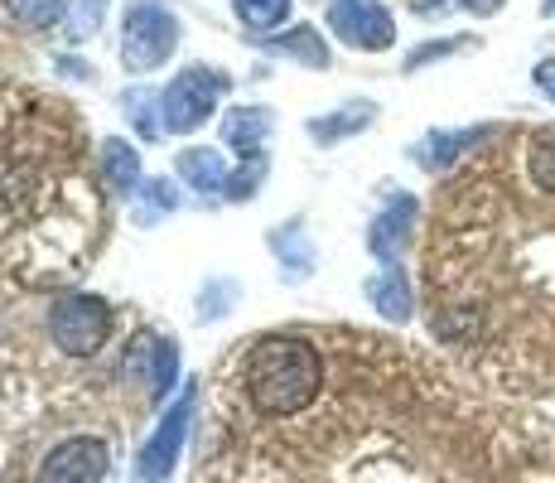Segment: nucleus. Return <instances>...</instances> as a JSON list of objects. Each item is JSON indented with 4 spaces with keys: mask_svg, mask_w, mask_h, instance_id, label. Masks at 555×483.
<instances>
[{
    "mask_svg": "<svg viewBox=\"0 0 555 483\" xmlns=\"http://www.w3.org/2000/svg\"><path fill=\"white\" fill-rule=\"evenodd\" d=\"M266 131H271V116L256 112V106H242V112H232L228 122H222V141L232 150H242V155H251V150L266 141Z\"/></svg>",
    "mask_w": 555,
    "mask_h": 483,
    "instance_id": "11",
    "label": "nucleus"
},
{
    "mask_svg": "<svg viewBox=\"0 0 555 483\" xmlns=\"http://www.w3.org/2000/svg\"><path fill=\"white\" fill-rule=\"evenodd\" d=\"M537 88L555 102V59H541V63H537Z\"/></svg>",
    "mask_w": 555,
    "mask_h": 483,
    "instance_id": "20",
    "label": "nucleus"
},
{
    "mask_svg": "<svg viewBox=\"0 0 555 483\" xmlns=\"http://www.w3.org/2000/svg\"><path fill=\"white\" fill-rule=\"evenodd\" d=\"M247 396L256 411L266 416H295L314 402L319 382H324V363H319L314 343L305 339H261L247 353Z\"/></svg>",
    "mask_w": 555,
    "mask_h": 483,
    "instance_id": "1",
    "label": "nucleus"
},
{
    "mask_svg": "<svg viewBox=\"0 0 555 483\" xmlns=\"http://www.w3.org/2000/svg\"><path fill=\"white\" fill-rule=\"evenodd\" d=\"M367 116H372V106H367V102H353L348 112H334V122H319L314 136H319V141H334V136L362 131V126H367Z\"/></svg>",
    "mask_w": 555,
    "mask_h": 483,
    "instance_id": "17",
    "label": "nucleus"
},
{
    "mask_svg": "<svg viewBox=\"0 0 555 483\" xmlns=\"http://www.w3.org/2000/svg\"><path fill=\"white\" fill-rule=\"evenodd\" d=\"M367 300H372V305H377L387 319H397V325H401V319H411V285H405L401 271H382L377 281L367 285Z\"/></svg>",
    "mask_w": 555,
    "mask_h": 483,
    "instance_id": "12",
    "label": "nucleus"
},
{
    "mask_svg": "<svg viewBox=\"0 0 555 483\" xmlns=\"http://www.w3.org/2000/svg\"><path fill=\"white\" fill-rule=\"evenodd\" d=\"M527 169H531V179H537L541 193H555V122L541 126V131L531 136V145H527Z\"/></svg>",
    "mask_w": 555,
    "mask_h": 483,
    "instance_id": "13",
    "label": "nucleus"
},
{
    "mask_svg": "<svg viewBox=\"0 0 555 483\" xmlns=\"http://www.w3.org/2000/svg\"><path fill=\"white\" fill-rule=\"evenodd\" d=\"M106 179H112L116 193H131L135 189V175H141V160L131 155V145L126 141H106Z\"/></svg>",
    "mask_w": 555,
    "mask_h": 483,
    "instance_id": "14",
    "label": "nucleus"
},
{
    "mask_svg": "<svg viewBox=\"0 0 555 483\" xmlns=\"http://www.w3.org/2000/svg\"><path fill=\"white\" fill-rule=\"evenodd\" d=\"M106 334H112V309L98 295H68L49 309V339L73 358H92Z\"/></svg>",
    "mask_w": 555,
    "mask_h": 483,
    "instance_id": "2",
    "label": "nucleus"
},
{
    "mask_svg": "<svg viewBox=\"0 0 555 483\" xmlns=\"http://www.w3.org/2000/svg\"><path fill=\"white\" fill-rule=\"evenodd\" d=\"M541 10H546V15H555V0H546V5H541Z\"/></svg>",
    "mask_w": 555,
    "mask_h": 483,
    "instance_id": "22",
    "label": "nucleus"
},
{
    "mask_svg": "<svg viewBox=\"0 0 555 483\" xmlns=\"http://www.w3.org/2000/svg\"><path fill=\"white\" fill-rule=\"evenodd\" d=\"M459 5H464V10H474V15H493V10L503 5V0H459Z\"/></svg>",
    "mask_w": 555,
    "mask_h": 483,
    "instance_id": "21",
    "label": "nucleus"
},
{
    "mask_svg": "<svg viewBox=\"0 0 555 483\" xmlns=\"http://www.w3.org/2000/svg\"><path fill=\"white\" fill-rule=\"evenodd\" d=\"M285 10H291V0H237V15L247 20L251 29H271V25H281Z\"/></svg>",
    "mask_w": 555,
    "mask_h": 483,
    "instance_id": "18",
    "label": "nucleus"
},
{
    "mask_svg": "<svg viewBox=\"0 0 555 483\" xmlns=\"http://www.w3.org/2000/svg\"><path fill=\"white\" fill-rule=\"evenodd\" d=\"M328 25L358 49H387L391 39H397V25H391V15L377 0H338V5L328 10Z\"/></svg>",
    "mask_w": 555,
    "mask_h": 483,
    "instance_id": "7",
    "label": "nucleus"
},
{
    "mask_svg": "<svg viewBox=\"0 0 555 483\" xmlns=\"http://www.w3.org/2000/svg\"><path fill=\"white\" fill-rule=\"evenodd\" d=\"M112 469V449L98 435H73L53 445L39 465V483H102Z\"/></svg>",
    "mask_w": 555,
    "mask_h": 483,
    "instance_id": "4",
    "label": "nucleus"
},
{
    "mask_svg": "<svg viewBox=\"0 0 555 483\" xmlns=\"http://www.w3.org/2000/svg\"><path fill=\"white\" fill-rule=\"evenodd\" d=\"M411 228H415V199H397L377 218V228H372V252L391 262V256H397L401 246L411 242Z\"/></svg>",
    "mask_w": 555,
    "mask_h": 483,
    "instance_id": "9",
    "label": "nucleus"
},
{
    "mask_svg": "<svg viewBox=\"0 0 555 483\" xmlns=\"http://www.w3.org/2000/svg\"><path fill=\"white\" fill-rule=\"evenodd\" d=\"M271 49L275 53H291V59L314 63V68H324V63H328V49L314 39V29H295V35H285V39H271Z\"/></svg>",
    "mask_w": 555,
    "mask_h": 483,
    "instance_id": "16",
    "label": "nucleus"
},
{
    "mask_svg": "<svg viewBox=\"0 0 555 483\" xmlns=\"http://www.w3.org/2000/svg\"><path fill=\"white\" fill-rule=\"evenodd\" d=\"M478 141H488V131H464V136H430L421 150V165H430V169H440V165H450V160L459 155V150H468V145H478Z\"/></svg>",
    "mask_w": 555,
    "mask_h": 483,
    "instance_id": "15",
    "label": "nucleus"
},
{
    "mask_svg": "<svg viewBox=\"0 0 555 483\" xmlns=\"http://www.w3.org/2000/svg\"><path fill=\"white\" fill-rule=\"evenodd\" d=\"M63 5H68V0H10V10H15L20 20H29V25H53V20L63 15Z\"/></svg>",
    "mask_w": 555,
    "mask_h": 483,
    "instance_id": "19",
    "label": "nucleus"
},
{
    "mask_svg": "<svg viewBox=\"0 0 555 483\" xmlns=\"http://www.w3.org/2000/svg\"><path fill=\"white\" fill-rule=\"evenodd\" d=\"M228 88V78H218V73H184L179 82H169L165 88V126L169 131H194L212 116V102H218V92Z\"/></svg>",
    "mask_w": 555,
    "mask_h": 483,
    "instance_id": "5",
    "label": "nucleus"
},
{
    "mask_svg": "<svg viewBox=\"0 0 555 483\" xmlns=\"http://www.w3.org/2000/svg\"><path fill=\"white\" fill-rule=\"evenodd\" d=\"M131 368L145 372V386H151V396L159 402L179 378V348L169 339H141L131 348Z\"/></svg>",
    "mask_w": 555,
    "mask_h": 483,
    "instance_id": "8",
    "label": "nucleus"
},
{
    "mask_svg": "<svg viewBox=\"0 0 555 483\" xmlns=\"http://www.w3.org/2000/svg\"><path fill=\"white\" fill-rule=\"evenodd\" d=\"M179 175L198 193H218V189H228V160L218 150H184L179 155Z\"/></svg>",
    "mask_w": 555,
    "mask_h": 483,
    "instance_id": "10",
    "label": "nucleus"
},
{
    "mask_svg": "<svg viewBox=\"0 0 555 483\" xmlns=\"http://www.w3.org/2000/svg\"><path fill=\"white\" fill-rule=\"evenodd\" d=\"M189 425H194V386L184 392V402H175L165 416H159L155 435L141 445V455H135V483H165L175 474L179 455H184Z\"/></svg>",
    "mask_w": 555,
    "mask_h": 483,
    "instance_id": "3",
    "label": "nucleus"
},
{
    "mask_svg": "<svg viewBox=\"0 0 555 483\" xmlns=\"http://www.w3.org/2000/svg\"><path fill=\"white\" fill-rule=\"evenodd\" d=\"M175 20L159 5H135L131 20H126V63L131 68H155V63L169 59L175 49Z\"/></svg>",
    "mask_w": 555,
    "mask_h": 483,
    "instance_id": "6",
    "label": "nucleus"
}]
</instances>
